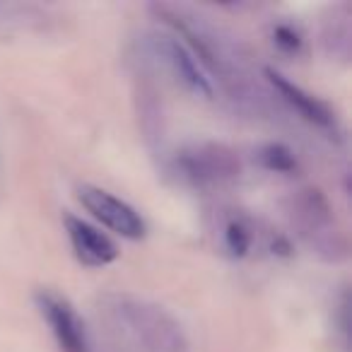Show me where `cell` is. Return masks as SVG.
I'll list each match as a JSON object with an SVG mask.
<instances>
[{"label": "cell", "instance_id": "7a4b0ae2", "mask_svg": "<svg viewBox=\"0 0 352 352\" xmlns=\"http://www.w3.org/2000/svg\"><path fill=\"white\" fill-rule=\"evenodd\" d=\"M78 198L85 210L92 212L94 220H99L104 227L116 232L123 239H142L145 236L147 227L145 220L140 217V212L133 206H128L126 201L116 198L113 193L97 186H80Z\"/></svg>", "mask_w": 352, "mask_h": 352}, {"label": "cell", "instance_id": "9c48e42d", "mask_svg": "<svg viewBox=\"0 0 352 352\" xmlns=\"http://www.w3.org/2000/svg\"><path fill=\"white\" fill-rule=\"evenodd\" d=\"M225 244L227 249L234 256H244L246 251L251 249V232L244 222L232 220L230 225L225 227Z\"/></svg>", "mask_w": 352, "mask_h": 352}, {"label": "cell", "instance_id": "5b68a950", "mask_svg": "<svg viewBox=\"0 0 352 352\" xmlns=\"http://www.w3.org/2000/svg\"><path fill=\"white\" fill-rule=\"evenodd\" d=\"M182 169L196 184H212L239 174V162L225 147L208 145V147H196L191 152H184Z\"/></svg>", "mask_w": 352, "mask_h": 352}, {"label": "cell", "instance_id": "52a82bcc", "mask_svg": "<svg viewBox=\"0 0 352 352\" xmlns=\"http://www.w3.org/2000/svg\"><path fill=\"white\" fill-rule=\"evenodd\" d=\"M265 75H268L270 85L280 92V97H283L302 118H307L309 123H314V126H318V128L336 126V116H333V111L321 102V99L309 94L307 89H302L299 85L289 82L285 75L275 73V70H265Z\"/></svg>", "mask_w": 352, "mask_h": 352}, {"label": "cell", "instance_id": "3957f363", "mask_svg": "<svg viewBox=\"0 0 352 352\" xmlns=\"http://www.w3.org/2000/svg\"><path fill=\"white\" fill-rule=\"evenodd\" d=\"M36 307L49 323L60 352H92L82 318L78 316V311L68 299L51 292V289H41L36 294Z\"/></svg>", "mask_w": 352, "mask_h": 352}, {"label": "cell", "instance_id": "277c9868", "mask_svg": "<svg viewBox=\"0 0 352 352\" xmlns=\"http://www.w3.org/2000/svg\"><path fill=\"white\" fill-rule=\"evenodd\" d=\"M65 232H68L70 246H73L80 263L89 265V268H104L118 258L116 244L89 222L68 215L65 217Z\"/></svg>", "mask_w": 352, "mask_h": 352}, {"label": "cell", "instance_id": "6da1fadb", "mask_svg": "<svg viewBox=\"0 0 352 352\" xmlns=\"http://www.w3.org/2000/svg\"><path fill=\"white\" fill-rule=\"evenodd\" d=\"M118 331H123L138 350L142 352H186V340L182 328L176 326L160 307L128 297H113L109 307Z\"/></svg>", "mask_w": 352, "mask_h": 352}, {"label": "cell", "instance_id": "30bf717a", "mask_svg": "<svg viewBox=\"0 0 352 352\" xmlns=\"http://www.w3.org/2000/svg\"><path fill=\"white\" fill-rule=\"evenodd\" d=\"M273 36H275V44H278L283 51H289V54L299 51V46H302V39H299V34L294 30H289V27H278Z\"/></svg>", "mask_w": 352, "mask_h": 352}, {"label": "cell", "instance_id": "ba28073f", "mask_svg": "<svg viewBox=\"0 0 352 352\" xmlns=\"http://www.w3.org/2000/svg\"><path fill=\"white\" fill-rule=\"evenodd\" d=\"M261 160H263V164L268 166L270 171H283V174H287V171L297 169L294 155L283 145H268L261 152Z\"/></svg>", "mask_w": 352, "mask_h": 352}, {"label": "cell", "instance_id": "8992f818", "mask_svg": "<svg viewBox=\"0 0 352 352\" xmlns=\"http://www.w3.org/2000/svg\"><path fill=\"white\" fill-rule=\"evenodd\" d=\"M160 49H162V56L166 58V63H169L171 73L182 80L184 87H188L193 94H201V97H210L212 94L210 80L203 73L196 56H193L182 41L176 39V36H166L160 44Z\"/></svg>", "mask_w": 352, "mask_h": 352}]
</instances>
